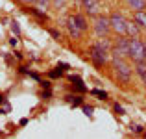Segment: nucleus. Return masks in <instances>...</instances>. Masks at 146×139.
<instances>
[{
    "instance_id": "f8f14e48",
    "label": "nucleus",
    "mask_w": 146,
    "mask_h": 139,
    "mask_svg": "<svg viewBox=\"0 0 146 139\" xmlns=\"http://www.w3.org/2000/svg\"><path fill=\"white\" fill-rule=\"evenodd\" d=\"M126 6L131 11H141L146 9V0H126Z\"/></svg>"
},
{
    "instance_id": "bb28decb",
    "label": "nucleus",
    "mask_w": 146,
    "mask_h": 139,
    "mask_svg": "<svg viewBox=\"0 0 146 139\" xmlns=\"http://www.w3.org/2000/svg\"><path fill=\"white\" fill-rule=\"evenodd\" d=\"M2 100H4V96H2V95H0V102H2Z\"/></svg>"
},
{
    "instance_id": "4468645a",
    "label": "nucleus",
    "mask_w": 146,
    "mask_h": 139,
    "mask_svg": "<svg viewBox=\"0 0 146 139\" xmlns=\"http://www.w3.org/2000/svg\"><path fill=\"white\" fill-rule=\"evenodd\" d=\"M33 6L39 7V9H43V11H48L50 7H52V2H50V0H35Z\"/></svg>"
},
{
    "instance_id": "423d86ee",
    "label": "nucleus",
    "mask_w": 146,
    "mask_h": 139,
    "mask_svg": "<svg viewBox=\"0 0 146 139\" xmlns=\"http://www.w3.org/2000/svg\"><path fill=\"white\" fill-rule=\"evenodd\" d=\"M93 30H94V33H96L98 37H107V35H109V32H111V26H109V17H106V15L98 13L96 17H94Z\"/></svg>"
},
{
    "instance_id": "4be33fe9",
    "label": "nucleus",
    "mask_w": 146,
    "mask_h": 139,
    "mask_svg": "<svg viewBox=\"0 0 146 139\" xmlns=\"http://www.w3.org/2000/svg\"><path fill=\"white\" fill-rule=\"evenodd\" d=\"M131 130L135 134H143V126H139V124H135V126H131Z\"/></svg>"
},
{
    "instance_id": "1a4fd4ad",
    "label": "nucleus",
    "mask_w": 146,
    "mask_h": 139,
    "mask_svg": "<svg viewBox=\"0 0 146 139\" xmlns=\"http://www.w3.org/2000/svg\"><path fill=\"white\" fill-rule=\"evenodd\" d=\"M70 17H72V21H74V24L78 26V28L82 30L83 33L89 30V22H87V17H85V15H82V13H74V15H70Z\"/></svg>"
},
{
    "instance_id": "a878e982",
    "label": "nucleus",
    "mask_w": 146,
    "mask_h": 139,
    "mask_svg": "<svg viewBox=\"0 0 146 139\" xmlns=\"http://www.w3.org/2000/svg\"><path fill=\"white\" fill-rule=\"evenodd\" d=\"M22 4H30V6H33V2H35V0H21Z\"/></svg>"
},
{
    "instance_id": "a211bd4d",
    "label": "nucleus",
    "mask_w": 146,
    "mask_h": 139,
    "mask_svg": "<svg viewBox=\"0 0 146 139\" xmlns=\"http://www.w3.org/2000/svg\"><path fill=\"white\" fill-rule=\"evenodd\" d=\"M91 95L100 96L102 100H106V98H107V93H106V91H100V89H93V91H91Z\"/></svg>"
},
{
    "instance_id": "f257e3e1",
    "label": "nucleus",
    "mask_w": 146,
    "mask_h": 139,
    "mask_svg": "<svg viewBox=\"0 0 146 139\" xmlns=\"http://www.w3.org/2000/svg\"><path fill=\"white\" fill-rule=\"evenodd\" d=\"M111 67H113V74L115 80L122 86H128L131 82V74H133V69L131 65L128 63V57H113L111 59Z\"/></svg>"
},
{
    "instance_id": "5701e85b",
    "label": "nucleus",
    "mask_w": 146,
    "mask_h": 139,
    "mask_svg": "<svg viewBox=\"0 0 146 139\" xmlns=\"http://www.w3.org/2000/svg\"><path fill=\"white\" fill-rule=\"evenodd\" d=\"M83 113H85V115H91V113H93V108H91V106H83Z\"/></svg>"
},
{
    "instance_id": "dca6fc26",
    "label": "nucleus",
    "mask_w": 146,
    "mask_h": 139,
    "mask_svg": "<svg viewBox=\"0 0 146 139\" xmlns=\"http://www.w3.org/2000/svg\"><path fill=\"white\" fill-rule=\"evenodd\" d=\"M67 102L72 104V106H80V104H82V96H72V95H68L67 96Z\"/></svg>"
},
{
    "instance_id": "20e7f679",
    "label": "nucleus",
    "mask_w": 146,
    "mask_h": 139,
    "mask_svg": "<svg viewBox=\"0 0 146 139\" xmlns=\"http://www.w3.org/2000/svg\"><path fill=\"white\" fill-rule=\"evenodd\" d=\"M128 46H129V37L128 35H117L115 43L111 45V57H128Z\"/></svg>"
},
{
    "instance_id": "f03ea898",
    "label": "nucleus",
    "mask_w": 146,
    "mask_h": 139,
    "mask_svg": "<svg viewBox=\"0 0 146 139\" xmlns=\"http://www.w3.org/2000/svg\"><path fill=\"white\" fill-rule=\"evenodd\" d=\"M128 59L131 61H146V43L141 41L139 37H129L128 46Z\"/></svg>"
},
{
    "instance_id": "39448f33",
    "label": "nucleus",
    "mask_w": 146,
    "mask_h": 139,
    "mask_svg": "<svg viewBox=\"0 0 146 139\" xmlns=\"http://www.w3.org/2000/svg\"><path fill=\"white\" fill-rule=\"evenodd\" d=\"M126 24H128V21H126V17L122 13H111L109 15V26H111V32H115L117 35H126Z\"/></svg>"
},
{
    "instance_id": "6ab92c4d",
    "label": "nucleus",
    "mask_w": 146,
    "mask_h": 139,
    "mask_svg": "<svg viewBox=\"0 0 146 139\" xmlns=\"http://www.w3.org/2000/svg\"><path fill=\"white\" fill-rule=\"evenodd\" d=\"M70 80H72V82H76V87H78L80 91H85V86L82 84V80H80V78H74V76H72Z\"/></svg>"
},
{
    "instance_id": "2eb2a0df",
    "label": "nucleus",
    "mask_w": 146,
    "mask_h": 139,
    "mask_svg": "<svg viewBox=\"0 0 146 139\" xmlns=\"http://www.w3.org/2000/svg\"><path fill=\"white\" fill-rule=\"evenodd\" d=\"M50 2H52V7L54 9H65V7H67V4H68V0H50Z\"/></svg>"
},
{
    "instance_id": "7ed1b4c3",
    "label": "nucleus",
    "mask_w": 146,
    "mask_h": 139,
    "mask_svg": "<svg viewBox=\"0 0 146 139\" xmlns=\"http://www.w3.org/2000/svg\"><path fill=\"white\" fill-rule=\"evenodd\" d=\"M89 57H91V61L94 63V67L102 69V67H106L107 61H109V52L104 50L102 46H98L96 43H94V45H91V48H89Z\"/></svg>"
},
{
    "instance_id": "ddd939ff",
    "label": "nucleus",
    "mask_w": 146,
    "mask_h": 139,
    "mask_svg": "<svg viewBox=\"0 0 146 139\" xmlns=\"http://www.w3.org/2000/svg\"><path fill=\"white\" fill-rule=\"evenodd\" d=\"M26 11H30V13H33V15H35L37 19H41L43 22H46V21H48V15H46V11L39 9V7H35V6H33V7H28Z\"/></svg>"
},
{
    "instance_id": "aec40b11",
    "label": "nucleus",
    "mask_w": 146,
    "mask_h": 139,
    "mask_svg": "<svg viewBox=\"0 0 146 139\" xmlns=\"http://www.w3.org/2000/svg\"><path fill=\"white\" fill-rule=\"evenodd\" d=\"M48 32H50V35H52V37H54V39H57V41H59V39H61V33H59V32H57V30H56V28H50V30H48Z\"/></svg>"
},
{
    "instance_id": "6e6552de",
    "label": "nucleus",
    "mask_w": 146,
    "mask_h": 139,
    "mask_svg": "<svg viewBox=\"0 0 146 139\" xmlns=\"http://www.w3.org/2000/svg\"><path fill=\"white\" fill-rule=\"evenodd\" d=\"M67 30H68V35L72 37V39H82V35H83V32L78 28V26L74 24V21H72V17H67Z\"/></svg>"
},
{
    "instance_id": "412c9836",
    "label": "nucleus",
    "mask_w": 146,
    "mask_h": 139,
    "mask_svg": "<svg viewBox=\"0 0 146 139\" xmlns=\"http://www.w3.org/2000/svg\"><path fill=\"white\" fill-rule=\"evenodd\" d=\"M115 111H117L118 115H124V108H122V106H118V104H115Z\"/></svg>"
},
{
    "instance_id": "9b49d317",
    "label": "nucleus",
    "mask_w": 146,
    "mask_h": 139,
    "mask_svg": "<svg viewBox=\"0 0 146 139\" xmlns=\"http://www.w3.org/2000/svg\"><path fill=\"white\" fill-rule=\"evenodd\" d=\"M133 21L137 22L143 32H146V9H141V11H133Z\"/></svg>"
},
{
    "instance_id": "0eeeda50",
    "label": "nucleus",
    "mask_w": 146,
    "mask_h": 139,
    "mask_svg": "<svg viewBox=\"0 0 146 139\" xmlns=\"http://www.w3.org/2000/svg\"><path fill=\"white\" fill-rule=\"evenodd\" d=\"M80 4H82L83 11H85V15H89V17H96L100 13V0H80Z\"/></svg>"
},
{
    "instance_id": "f3484780",
    "label": "nucleus",
    "mask_w": 146,
    "mask_h": 139,
    "mask_svg": "<svg viewBox=\"0 0 146 139\" xmlns=\"http://www.w3.org/2000/svg\"><path fill=\"white\" fill-rule=\"evenodd\" d=\"M9 28H11V32L15 33V37H19V35H21V26H19V22H17V21H11Z\"/></svg>"
},
{
    "instance_id": "393cba45",
    "label": "nucleus",
    "mask_w": 146,
    "mask_h": 139,
    "mask_svg": "<svg viewBox=\"0 0 146 139\" xmlns=\"http://www.w3.org/2000/svg\"><path fill=\"white\" fill-rule=\"evenodd\" d=\"M9 43H11V46H17V43H19V39H17V37H13V39H11Z\"/></svg>"
},
{
    "instance_id": "9d476101",
    "label": "nucleus",
    "mask_w": 146,
    "mask_h": 139,
    "mask_svg": "<svg viewBox=\"0 0 146 139\" xmlns=\"http://www.w3.org/2000/svg\"><path fill=\"white\" fill-rule=\"evenodd\" d=\"M141 33H143V30L137 26V22L128 21V24H126V35L128 37H141Z\"/></svg>"
},
{
    "instance_id": "b1692460",
    "label": "nucleus",
    "mask_w": 146,
    "mask_h": 139,
    "mask_svg": "<svg viewBox=\"0 0 146 139\" xmlns=\"http://www.w3.org/2000/svg\"><path fill=\"white\" fill-rule=\"evenodd\" d=\"M139 78L143 80V84H144V87H146V71H144V72H141V74H139Z\"/></svg>"
}]
</instances>
